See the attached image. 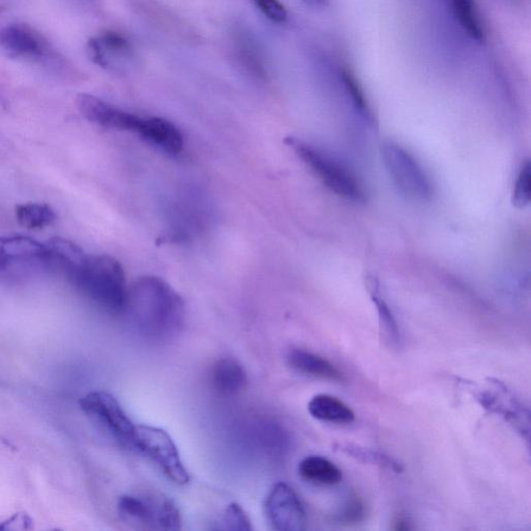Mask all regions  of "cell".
Here are the masks:
<instances>
[{
    "instance_id": "1",
    "label": "cell",
    "mask_w": 531,
    "mask_h": 531,
    "mask_svg": "<svg viewBox=\"0 0 531 531\" xmlns=\"http://www.w3.org/2000/svg\"><path fill=\"white\" fill-rule=\"evenodd\" d=\"M125 313L139 334L156 343L178 337L185 323L182 297L156 276H143L132 284Z\"/></svg>"
},
{
    "instance_id": "2",
    "label": "cell",
    "mask_w": 531,
    "mask_h": 531,
    "mask_svg": "<svg viewBox=\"0 0 531 531\" xmlns=\"http://www.w3.org/2000/svg\"><path fill=\"white\" fill-rule=\"evenodd\" d=\"M69 282L103 311L113 315L125 313L129 288L122 265L116 258L88 255L84 267Z\"/></svg>"
},
{
    "instance_id": "3",
    "label": "cell",
    "mask_w": 531,
    "mask_h": 531,
    "mask_svg": "<svg viewBox=\"0 0 531 531\" xmlns=\"http://www.w3.org/2000/svg\"><path fill=\"white\" fill-rule=\"evenodd\" d=\"M118 514L130 526L141 529L178 530L181 514L172 499L158 492H141L118 498Z\"/></svg>"
},
{
    "instance_id": "4",
    "label": "cell",
    "mask_w": 531,
    "mask_h": 531,
    "mask_svg": "<svg viewBox=\"0 0 531 531\" xmlns=\"http://www.w3.org/2000/svg\"><path fill=\"white\" fill-rule=\"evenodd\" d=\"M286 143L332 192L354 202L364 201V189L355 176L330 156L298 138L288 137Z\"/></svg>"
},
{
    "instance_id": "5",
    "label": "cell",
    "mask_w": 531,
    "mask_h": 531,
    "mask_svg": "<svg viewBox=\"0 0 531 531\" xmlns=\"http://www.w3.org/2000/svg\"><path fill=\"white\" fill-rule=\"evenodd\" d=\"M79 406L118 445L135 448L136 426L115 396L103 390L92 391L80 398Z\"/></svg>"
},
{
    "instance_id": "6",
    "label": "cell",
    "mask_w": 531,
    "mask_h": 531,
    "mask_svg": "<svg viewBox=\"0 0 531 531\" xmlns=\"http://www.w3.org/2000/svg\"><path fill=\"white\" fill-rule=\"evenodd\" d=\"M135 448L153 461L164 476L173 483L186 485L191 480L186 467L182 462L178 448L164 429L151 426H136Z\"/></svg>"
},
{
    "instance_id": "7",
    "label": "cell",
    "mask_w": 531,
    "mask_h": 531,
    "mask_svg": "<svg viewBox=\"0 0 531 531\" xmlns=\"http://www.w3.org/2000/svg\"><path fill=\"white\" fill-rule=\"evenodd\" d=\"M383 159L396 186L407 198L427 200L432 188L425 172L408 151L400 145L388 143L383 148Z\"/></svg>"
},
{
    "instance_id": "8",
    "label": "cell",
    "mask_w": 531,
    "mask_h": 531,
    "mask_svg": "<svg viewBox=\"0 0 531 531\" xmlns=\"http://www.w3.org/2000/svg\"><path fill=\"white\" fill-rule=\"evenodd\" d=\"M42 269H52L45 244L23 235L0 237V274Z\"/></svg>"
},
{
    "instance_id": "9",
    "label": "cell",
    "mask_w": 531,
    "mask_h": 531,
    "mask_svg": "<svg viewBox=\"0 0 531 531\" xmlns=\"http://www.w3.org/2000/svg\"><path fill=\"white\" fill-rule=\"evenodd\" d=\"M265 514L272 529L302 531L306 528L307 516L300 497L292 486L278 483L265 501Z\"/></svg>"
},
{
    "instance_id": "10",
    "label": "cell",
    "mask_w": 531,
    "mask_h": 531,
    "mask_svg": "<svg viewBox=\"0 0 531 531\" xmlns=\"http://www.w3.org/2000/svg\"><path fill=\"white\" fill-rule=\"evenodd\" d=\"M76 105L87 121L106 129L132 132L142 136L145 118L118 109L90 94H80Z\"/></svg>"
},
{
    "instance_id": "11",
    "label": "cell",
    "mask_w": 531,
    "mask_h": 531,
    "mask_svg": "<svg viewBox=\"0 0 531 531\" xmlns=\"http://www.w3.org/2000/svg\"><path fill=\"white\" fill-rule=\"evenodd\" d=\"M88 58L97 66L104 69L121 68L133 56V48L126 37L116 31L92 37L87 42Z\"/></svg>"
},
{
    "instance_id": "12",
    "label": "cell",
    "mask_w": 531,
    "mask_h": 531,
    "mask_svg": "<svg viewBox=\"0 0 531 531\" xmlns=\"http://www.w3.org/2000/svg\"><path fill=\"white\" fill-rule=\"evenodd\" d=\"M48 250L50 268L59 269L69 281L84 267L87 256L78 245L64 238L50 239L45 244Z\"/></svg>"
},
{
    "instance_id": "13",
    "label": "cell",
    "mask_w": 531,
    "mask_h": 531,
    "mask_svg": "<svg viewBox=\"0 0 531 531\" xmlns=\"http://www.w3.org/2000/svg\"><path fill=\"white\" fill-rule=\"evenodd\" d=\"M0 48L12 59L42 53L40 37L24 25H6L0 29Z\"/></svg>"
},
{
    "instance_id": "14",
    "label": "cell",
    "mask_w": 531,
    "mask_h": 531,
    "mask_svg": "<svg viewBox=\"0 0 531 531\" xmlns=\"http://www.w3.org/2000/svg\"><path fill=\"white\" fill-rule=\"evenodd\" d=\"M211 382L220 396H235L244 390L248 375L236 359L221 358L213 365Z\"/></svg>"
},
{
    "instance_id": "15",
    "label": "cell",
    "mask_w": 531,
    "mask_h": 531,
    "mask_svg": "<svg viewBox=\"0 0 531 531\" xmlns=\"http://www.w3.org/2000/svg\"><path fill=\"white\" fill-rule=\"evenodd\" d=\"M288 364L290 368L303 375L322 379L328 381H343L345 377L334 364L327 359L312 352L293 349L288 353Z\"/></svg>"
},
{
    "instance_id": "16",
    "label": "cell",
    "mask_w": 531,
    "mask_h": 531,
    "mask_svg": "<svg viewBox=\"0 0 531 531\" xmlns=\"http://www.w3.org/2000/svg\"><path fill=\"white\" fill-rule=\"evenodd\" d=\"M308 413L314 419L334 423L349 425L355 421V413L339 398L330 395H318L308 403Z\"/></svg>"
},
{
    "instance_id": "17",
    "label": "cell",
    "mask_w": 531,
    "mask_h": 531,
    "mask_svg": "<svg viewBox=\"0 0 531 531\" xmlns=\"http://www.w3.org/2000/svg\"><path fill=\"white\" fill-rule=\"evenodd\" d=\"M298 471L303 479L314 485L334 486L343 479V473L339 468L331 460L321 456H309L303 459Z\"/></svg>"
},
{
    "instance_id": "18",
    "label": "cell",
    "mask_w": 531,
    "mask_h": 531,
    "mask_svg": "<svg viewBox=\"0 0 531 531\" xmlns=\"http://www.w3.org/2000/svg\"><path fill=\"white\" fill-rule=\"evenodd\" d=\"M254 435L260 450H263L270 457L283 456L289 450L290 439L288 433L277 422L269 421L258 422Z\"/></svg>"
},
{
    "instance_id": "19",
    "label": "cell",
    "mask_w": 531,
    "mask_h": 531,
    "mask_svg": "<svg viewBox=\"0 0 531 531\" xmlns=\"http://www.w3.org/2000/svg\"><path fill=\"white\" fill-rule=\"evenodd\" d=\"M17 223L28 230H43L53 225L56 219V214L46 204H28L18 205L15 208Z\"/></svg>"
},
{
    "instance_id": "20",
    "label": "cell",
    "mask_w": 531,
    "mask_h": 531,
    "mask_svg": "<svg viewBox=\"0 0 531 531\" xmlns=\"http://www.w3.org/2000/svg\"><path fill=\"white\" fill-rule=\"evenodd\" d=\"M452 8L461 28L467 36L477 42L484 41V30L480 25L473 0H452Z\"/></svg>"
},
{
    "instance_id": "21",
    "label": "cell",
    "mask_w": 531,
    "mask_h": 531,
    "mask_svg": "<svg viewBox=\"0 0 531 531\" xmlns=\"http://www.w3.org/2000/svg\"><path fill=\"white\" fill-rule=\"evenodd\" d=\"M339 451L344 452L359 461H363L364 463L387 466L396 472L402 471L401 465L397 464L395 460L390 459L388 456H385V454L380 453L371 451L369 448L346 444L339 445Z\"/></svg>"
},
{
    "instance_id": "22",
    "label": "cell",
    "mask_w": 531,
    "mask_h": 531,
    "mask_svg": "<svg viewBox=\"0 0 531 531\" xmlns=\"http://www.w3.org/2000/svg\"><path fill=\"white\" fill-rule=\"evenodd\" d=\"M366 514L368 511L363 499L357 495H352L347 499L343 508L335 515V520L344 526H356L365 519Z\"/></svg>"
},
{
    "instance_id": "23",
    "label": "cell",
    "mask_w": 531,
    "mask_h": 531,
    "mask_svg": "<svg viewBox=\"0 0 531 531\" xmlns=\"http://www.w3.org/2000/svg\"><path fill=\"white\" fill-rule=\"evenodd\" d=\"M531 192V166L527 160L523 164L515 184L513 204L518 208H524L529 205Z\"/></svg>"
},
{
    "instance_id": "24",
    "label": "cell",
    "mask_w": 531,
    "mask_h": 531,
    "mask_svg": "<svg viewBox=\"0 0 531 531\" xmlns=\"http://www.w3.org/2000/svg\"><path fill=\"white\" fill-rule=\"evenodd\" d=\"M224 528L233 531H250L251 522L245 511L238 503L227 505L223 517Z\"/></svg>"
},
{
    "instance_id": "25",
    "label": "cell",
    "mask_w": 531,
    "mask_h": 531,
    "mask_svg": "<svg viewBox=\"0 0 531 531\" xmlns=\"http://www.w3.org/2000/svg\"><path fill=\"white\" fill-rule=\"evenodd\" d=\"M372 301H374L377 307L379 319H380L384 332L387 333L391 341L398 343V341H400V331H398V326L393 313H391L387 303H385L380 297L376 295L372 296Z\"/></svg>"
},
{
    "instance_id": "26",
    "label": "cell",
    "mask_w": 531,
    "mask_h": 531,
    "mask_svg": "<svg viewBox=\"0 0 531 531\" xmlns=\"http://www.w3.org/2000/svg\"><path fill=\"white\" fill-rule=\"evenodd\" d=\"M257 8L275 23H282L287 20L288 12L280 0H251Z\"/></svg>"
},
{
    "instance_id": "27",
    "label": "cell",
    "mask_w": 531,
    "mask_h": 531,
    "mask_svg": "<svg viewBox=\"0 0 531 531\" xmlns=\"http://www.w3.org/2000/svg\"><path fill=\"white\" fill-rule=\"evenodd\" d=\"M34 528V520L25 511L16 513L8 519L0 522V531L31 530Z\"/></svg>"
},
{
    "instance_id": "28",
    "label": "cell",
    "mask_w": 531,
    "mask_h": 531,
    "mask_svg": "<svg viewBox=\"0 0 531 531\" xmlns=\"http://www.w3.org/2000/svg\"><path fill=\"white\" fill-rule=\"evenodd\" d=\"M341 76H343V80L345 82L347 90L350 93L354 103H355L357 109L363 112L366 111V103L364 94L355 78H354L349 69H344L343 75Z\"/></svg>"
},
{
    "instance_id": "29",
    "label": "cell",
    "mask_w": 531,
    "mask_h": 531,
    "mask_svg": "<svg viewBox=\"0 0 531 531\" xmlns=\"http://www.w3.org/2000/svg\"><path fill=\"white\" fill-rule=\"evenodd\" d=\"M413 528V523H411L409 518L402 515L396 516L393 523H391V529L396 531H406Z\"/></svg>"
},
{
    "instance_id": "30",
    "label": "cell",
    "mask_w": 531,
    "mask_h": 531,
    "mask_svg": "<svg viewBox=\"0 0 531 531\" xmlns=\"http://www.w3.org/2000/svg\"><path fill=\"white\" fill-rule=\"evenodd\" d=\"M303 2L314 8H321V6L326 5L328 0H303Z\"/></svg>"
}]
</instances>
